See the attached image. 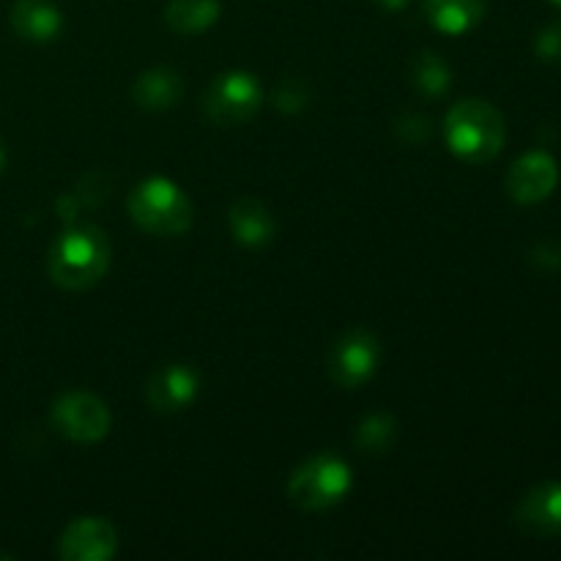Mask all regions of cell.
Here are the masks:
<instances>
[{
    "label": "cell",
    "mask_w": 561,
    "mask_h": 561,
    "mask_svg": "<svg viewBox=\"0 0 561 561\" xmlns=\"http://www.w3.org/2000/svg\"><path fill=\"white\" fill-rule=\"evenodd\" d=\"M107 268L110 239L96 225H69L49 247V279L64 290H91L107 277Z\"/></svg>",
    "instance_id": "obj_1"
},
{
    "label": "cell",
    "mask_w": 561,
    "mask_h": 561,
    "mask_svg": "<svg viewBox=\"0 0 561 561\" xmlns=\"http://www.w3.org/2000/svg\"><path fill=\"white\" fill-rule=\"evenodd\" d=\"M447 148L466 164H485L507 142V121L488 99H460L444 118Z\"/></svg>",
    "instance_id": "obj_2"
},
{
    "label": "cell",
    "mask_w": 561,
    "mask_h": 561,
    "mask_svg": "<svg viewBox=\"0 0 561 561\" xmlns=\"http://www.w3.org/2000/svg\"><path fill=\"white\" fill-rule=\"evenodd\" d=\"M126 208H129L131 222L157 239L184 236L195 222V206L186 192L164 175H151V179L140 181L129 192Z\"/></svg>",
    "instance_id": "obj_3"
},
{
    "label": "cell",
    "mask_w": 561,
    "mask_h": 561,
    "mask_svg": "<svg viewBox=\"0 0 561 561\" xmlns=\"http://www.w3.org/2000/svg\"><path fill=\"white\" fill-rule=\"evenodd\" d=\"M351 466L337 453H318L290 471L288 499L301 513H321L337 507L351 493Z\"/></svg>",
    "instance_id": "obj_4"
},
{
    "label": "cell",
    "mask_w": 561,
    "mask_h": 561,
    "mask_svg": "<svg viewBox=\"0 0 561 561\" xmlns=\"http://www.w3.org/2000/svg\"><path fill=\"white\" fill-rule=\"evenodd\" d=\"M263 104L261 82L250 71H222L206 85L201 99L203 115L217 126H239L255 118Z\"/></svg>",
    "instance_id": "obj_5"
},
{
    "label": "cell",
    "mask_w": 561,
    "mask_h": 561,
    "mask_svg": "<svg viewBox=\"0 0 561 561\" xmlns=\"http://www.w3.org/2000/svg\"><path fill=\"white\" fill-rule=\"evenodd\" d=\"M381 340L367 329H348L332 343L327 356V373L340 389H359L381 367Z\"/></svg>",
    "instance_id": "obj_6"
},
{
    "label": "cell",
    "mask_w": 561,
    "mask_h": 561,
    "mask_svg": "<svg viewBox=\"0 0 561 561\" xmlns=\"http://www.w3.org/2000/svg\"><path fill=\"white\" fill-rule=\"evenodd\" d=\"M49 422L69 442L96 444L107 438L110 427H113V414L102 398L75 389V392H64L53 400Z\"/></svg>",
    "instance_id": "obj_7"
},
{
    "label": "cell",
    "mask_w": 561,
    "mask_h": 561,
    "mask_svg": "<svg viewBox=\"0 0 561 561\" xmlns=\"http://www.w3.org/2000/svg\"><path fill=\"white\" fill-rule=\"evenodd\" d=\"M115 553H118V531L99 515L71 520L58 537V557L64 561H110Z\"/></svg>",
    "instance_id": "obj_8"
},
{
    "label": "cell",
    "mask_w": 561,
    "mask_h": 561,
    "mask_svg": "<svg viewBox=\"0 0 561 561\" xmlns=\"http://www.w3.org/2000/svg\"><path fill=\"white\" fill-rule=\"evenodd\" d=\"M559 184V164L548 151H529L507 170L504 190L520 206H535L553 195Z\"/></svg>",
    "instance_id": "obj_9"
},
{
    "label": "cell",
    "mask_w": 561,
    "mask_h": 561,
    "mask_svg": "<svg viewBox=\"0 0 561 561\" xmlns=\"http://www.w3.org/2000/svg\"><path fill=\"white\" fill-rule=\"evenodd\" d=\"M197 392H201V376L195 367L181 365V362L159 367L146 381V403L157 414L186 411L197 400Z\"/></svg>",
    "instance_id": "obj_10"
},
{
    "label": "cell",
    "mask_w": 561,
    "mask_h": 561,
    "mask_svg": "<svg viewBox=\"0 0 561 561\" xmlns=\"http://www.w3.org/2000/svg\"><path fill=\"white\" fill-rule=\"evenodd\" d=\"M515 524L524 535L548 537L561 535V482L548 480L535 485L531 491H526V496L520 499L518 507H515Z\"/></svg>",
    "instance_id": "obj_11"
},
{
    "label": "cell",
    "mask_w": 561,
    "mask_h": 561,
    "mask_svg": "<svg viewBox=\"0 0 561 561\" xmlns=\"http://www.w3.org/2000/svg\"><path fill=\"white\" fill-rule=\"evenodd\" d=\"M9 22L11 31L31 44H49L64 31V14L53 0H16Z\"/></svg>",
    "instance_id": "obj_12"
},
{
    "label": "cell",
    "mask_w": 561,
    "mask_h": 561,
    "mask_svg": "<svg viewBox=\"0 0 561 561\" xmlns=\"http://www.w3.org/2000/svg\"><path fill=\"white\" fill-rule=\"evenodd\" d=\"M228 228L230 236H233L241 247H250V250H261V247L272 244L274 233H277L274 214L268 211L266 203L257 201V197H239V201L230 206Z\"/></svg>",
    "instance_id": "obj_13"
},
{
    "label": "cell",
    "mask_w": 561,
    "mask_h": 561,
    "mask_svg": "<svg viewBox=\"0 0 561 561\" xmlns=\"http://www.w3.org/2000/svg\"><path fill=\"white\" fill-rule=\"evenodd\" d=\"M131 102L148 113H162V110L175 107L184 99V80L170 66H153L131 82Z\"/></svg>",
    "instance_id": "obj_14"
},
{
    "label": "cell",
    "mask_w": 561,
    "mask_h": 561,
    "mask_svg": "<svg viewBox=\"0 0 561 561\" xmlns=\"http://www.w3.org/2000/svg\"><path fill=\"white\" fill-rule=\"evenodd\" d=\"M425 16L438 33L463 36L485 16V0H425Z\"/></svg>",
    "instance_id": "obj_15"
},
{
    "label": "cell",
    "mask_w": 561,
    "mask_h": 561,
    "mask_svg": "<svg viewBox=\"0 0 561 561\" xmlns=\"http://www.w3.org/2000/svg\"><path fill=\"white\" fill-rule=\"evenodd\" d=\"M222 5L219 0H168L164 3V25L181 36H197L217 25Z\"/></svg>",
    "instance_id": "obj_16"
},
{
    "label": "cell",
    "mask_w": 561,
    "mask_h": 561,
    "mask_svg": "<svg viewBox=\"0 0 561 561\" xmlns=\"http://www.w3.org/2000/svg\"><path fill=\"white\" fill-rule=\"evenodd\" d=\"M409 77H411V85L420 91V96L427 99H438L449 91L453 85V71L449 66L444 64V58L433 49H422L411 58L409 64Z\"/></svg>",
    "instance_id": "obj_17"
},
{
    "label": "cell",
    "mask_w": 561,
    "mask_h": 561,
    "mask_svg": "<svg viewBox=\"0 0 561 561\" xmlns=\"http://www.w3.org/2000/svg\"><path fill=\"white\" fill-rule=\"evenodd\" d=\"M398 433H400L398 420H394L392 414H387V411H373V414H367L365 420L356 425L354 444L362 455H373V458H378V455H387L389 449L394 447Z\"/></svg>",
    "instance_id": "obj_18"
},
{
    "label": "cell",
    "mask_w": 561,
    "mask_h": 561,
    "mask_svg": "<svg viewBox=\"0 0 561 561\" xmlns=\"http://www.w3.org/2000/svg\"><path fill=\"white\" fill-rule=\"evenodd\" d=\"M310 102V91L301 80H283L274 91V107L283 110V113H299Z\"/></svg>",
    "instance_id": "obj_19"
},
{
    "label": "cell",
    "mask_w": 561,
    "mask_h": 561,
    "mask_svg": "<svg viewBox=\"0 0 561 561\" xmlns=\"http://www.w3.org/2000/svg\"><path fill=\"white\" fill-rule=\"evenodd\" d=\"M398 137L403 142H409V146H422V142H427V137H431V118H427L425 113H416V110L400 115Z\"/></svg>",
    "instance_id": "obj_20"
},
{
    "label": "cell",
    "mask_w": 561,
    "mask_h": 561,
    "mask_svg": "<svg viewBox=\"0 0 561 561\" xmlns=\"http://www.w3.org/2000/svg\"><path fill=\"white\" fill-rule=\"evenodd\" d=\"M535 53L537 58L546 64H557L561 60V22H551L542 27L535 38Z\"/></svg>",
    "instance_id": "obj_21"
},
{
    "label": "cell",
    "mask_w": 561,
    "mask_h": 561,
    "mask_svg": "<svg viewBox=\"0 0 561 561\" xmlns=\"http://www.w3.org/2000/svg\"><path fill=\"white\" fill-rule=\"evenodd\" d=\"M376 5H381L383 11H403L409 5V0H373Z\"/></svg>",
    "instance_id": "obj_22"
},
{
    "label": "cell",
    "mask_w": 561,
    "mask_h": 561,
    "mask_svg": "<svg viewBox=\"0 0 561 561\" xmlns=\"http://www.w3.org/2000/svg\"><path fill=\"white\" fill-rule=\"evenodd\" d=\"M5 170V148H3V142H0V173H3Z\"/></svg>",
    "instance_id": "obj_23"
},
{
    "label": "cell",
    "mask_w": 561,
    "mask_h": 561,
    "mask_svg": "<svg viewBox=\"0 0 561 561\" xmlns=\"http://www.w3.org/2000/svg\"><path fill=\"white\" fill-rule=\"evenodd\" d=\"M551 3H553V5H557V9H561V0H551Z\"/></svg>",
    "instance_id": "obj_24"
}]
</instances>
